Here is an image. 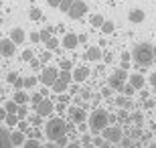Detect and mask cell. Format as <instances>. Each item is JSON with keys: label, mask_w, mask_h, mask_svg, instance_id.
<instances>
[{"label": "cell", "mask_w": 156, "mask_h": 148, "mask_svg": "<svg viewBox=\"0 0 156 148\" xmlns=\"http://www.w3.org/2000/svg\"><path fill=\"white\" fill-rule=\"evenodd\" d=\"M132 59L134 63H138L142 67H150L156 61V45L152 43H140L132 49Z\"/></svg>", "instance_id": "1"}, {"label": "cell", "mask_w": 156, "mask_h": 148, "mask_svg": "<svg viewBox=\"0 0 156 148\" xmlns=\"http://www.w3.org/2000/svg\"><path fill=\"white\" fill-rule=\"evenodd\" d=\"M63 134H67V122H65L61 116H55V118H51L49 122H47L45 126V136L51 140V142H55L57 138H61Z\"/></svg>", "instance_id": "2"}, {"label": "cell", "mask_w": 156, "mask_h": 148, "mask_svg": "<svg viewBox=\"0 0 156 148\" xmlns=\"http://www.w3.org/2000/svg\"><path fill=\"white\" fill-rule=\"evenodd\" d=\"M108 116H110V112H105V110H101V108L93 110L91 116H89V128H91V132L99 134V132L104 130L105 126L110 124V122H108Z\"/></svg>", "instance_id": "3"}, {"label": "cell", "mask_w": 156, "mask_h": 148, "mask_svg": "<svg viewBox=\"0 0 156 148\" xmlns=\"http://www.w3.org/2000/svg\"><path fill=\"white\" fill-rule=\"evenodd\" d=\"M126 81H128L126 69H118V71H114V73H112V77L108 79V83H110V87L114 91L122 93V91H124V83H126Z\"/></svg>", "instance_id": "4"}, {"label": "cell", "mask_w": 156, "mask_h": 148, "mask_svg": "<svg viewBox=\"0 0 156 148\" xmlns=\"http://www.w3.org/2000/svg\"><path fill=\"white\" fill-rule=\"evenodd\" d=\"M101 134H104V138L110 140L112 144H120L122 136H124V130L120 128V124H108L104 130H101Z\"/></svg>", "instance_id": "5"}, {"label": "cell", "mask_w": 156, "mask_h": 148, "mask_svg": "<svg viewBox=\"0 0 156 148\" xmlns=\"http://www.w3.org/2000/svg\"><path fill=\"white\" fill-rule=\"evenodd\" d=\"M67 118H69L75 126L81 124V122H85L87 120L85 108H83V106H71V108H67Z\"/></svg>", "instance_id": "6"}, {"label": "cell", "mask_w": 156, "mask_h": 148, "mask_svg": "<svg viewBox=\"0 0 156 148\" xmlns=\"http://www.w3.org/2000/svg\"><path fill=\"white\" fill-rule=\"evenodd\" d=\"M57 77H59V69L57 67H45V69H43V73H41V81H43L47 87H51Z\"/></svg>", "instance_id": "7"}, {"label": "cell", "mask_w": 156, "mask_h": 148, "mask_svg": "<svg viewBox=\"0 0 156 148\" xmlns=\"http://www.w3.org/2000/svg\"><path fill=\"white\" fill-rule=\"evenodd\" d=\"M33 108H35V112H37V114H41V116H51L53 114V108H55V102L43 97V99H41L37 106H33Z\"/></svg>", "instance_id": "8"}, {"label": "cell", "mask_w": 156, "mask_h": 148, "mask_svg": "<svg viewBox=\"0 0 156 148\" xmlns=\"http://www.w3.org/2000/svg\"><path fill=\"white\" fill-rule=\"evenodd\" d=\"M87 12V4L85 2H83V0H75V2H73V6H71L69 8V12H67V14H69L71 18H81L83 16V14H85Z\"/></svg>", "instance_id": "9"}, {"label": "cell", "mask_w": 156, "mask_h": 148, "mask_svg": "<svg viewBox=\"0 0 156 148\" xmlns=\"http://www.w3.org/2000/svg\"><path fill=\"white\" fill-rule=\"evenodd\" d=\"M14 51H16V43H14L10 37L0 41V55H4V57H12Z\"/></svg>", "instance_id": "10"}, {"label": "cell", "mask_w": 156, "mask_h": 148, "mask_svg": "<svg viewBox=\"0 0 156 148\" xmlns=\"http://www.w3.org/2000/svg\"><path fill=\"white\" fill-rule=\"evenodd\" d=\"M101 55H104V53H101L99 47H89V49L83 53V59H85V61H99Z\"/></svg>", "instance_id": "11"}, {"label": "cell", "mask_w": 156, "mask_h": 148, "mask_svg": "<svg viewBox=\"0 0 156 148\" xmlns=\"http://www.w3.org/2000/svg\"><path fill=\"white\" fill-rule=\"evenodd\" d=\"M61 45H63L65 49H75V47L79 45V37L73 34V33H67L63 37V41H61Z\"/></svg>", "instance_id": "12"}, {"label": "cell", "mask_w": 156, "mask_h": 148, "mask_svg": "<svg viewBox=\"0 0 156 148\" xmlns=\"http://www.w3.org/2000/svg\"><path fill=\"white\" fill-rule=\"evenodd\" d=\"M24 140H27V134H24L23 130L10 132V144H12V146H23Z\"/></svg>", "instance_id": "13"}, {"label": "cell", "mask_w": 156, "mask_h": 148, "mask_svg": "<svg viewBox=\"0 0 156 148\" xmlns=\"http://www.w3.org/2000/svg\"><path fill=\"white\" fill-rule=\"evenodd\" d=\"M128 81L132 83L136 89H142L144 87V83H146V79H144V75L142 73H132V75H128Z\"/></svg>", "instance_id": "14"}, {"label": "cell", "mask_w": 156, "mask_h": 148, "mask_svg": "<svg viewBox=\"0 0 156 148\" xmlns=\"http://www.w3.org/2000/svg\"><path fill=\"white\" fill-rule=\"evenodd\" d=\"M8 37H10V39L14 41L16 45H20V43L27 39V33H24L23 29H18V27H16V29H12V31H10V34H8Z\"/></svg>", "instance_id": "15"}, {"label": "cell", "mask_w": 156, "mask_h": 148, "mask_svg": "<svg viewBox=\"0 0 156 148\" xmlns=\"http://www.w3.org/2000/svg\"><path fill=\"white\" fill-rule=\"evenodd\" d=\"M128 20H130V23H134V24H140L142 20H144V12L138 10V8H134V10L128 12Z\"/></svg>", "instance_id": "16"}, {"label": "cell", "mask_w": 156, "mask_h": 148, "mask_svg": "<svg viewBox=\"0 0 156 148\" xmlns=\"http://www.w3.org/2000/svg\"><path fill=\"white\" fill-rule=\"evenodd\" d=\"M87 75H89L87 67H77L75 71H73V81H75V83H81V81L87 79Z\"/></svg>", "instance_id": "17"}, {"label": "cell", "mask_w": 156, "mask_h": 148, "mask_svg": "<svg viewBox=\"0 0 156 148\" xmlns=\"http://www.w3.org/2000/svg\"><path fill=\"white\" fill-rule=\"evenodd\" d=\"M67 87H69V83H67V81H63L61 77H57V79H55V83L51 85V91H53V93H63Z\"/></svg>", "instance_id": "18"}, {"label": "cell", "mask_w": 156, "mask_h": 148, "mask_svg": "<svg viewBox=\"0 0 156 148\" xmlns=\"http://www.w3.org/2000/svg\"><path fill=\"white\" fill-rule=\"evenodd\" d=\"M12 99H14L18 106H23V103H29L30 102V96H29V93H24L23 89H16V93H14V97H12Z\"/></svg>", "instance_id": "19"}, {"label": "cell", "mask_w": 156, "mask_h": 148, "mask_svg": "<svg viewBox=\"0 0 156 148\" xmlns=\"http://www.w3.org/2000/svg\"><path fill=\"white\" fill-rule=\"evenodd\" d=\"M0 146H12L10 144V132L4 130V128H0Z\"/></svg>", "instance_id": "20"}, {"label": "cell", "mask_w": 156, "mask_h": 148, "mask_svg": "<svg viewBox=\"0 0 156 148\" xmlns=\"http://www.w3.org/2000/svg\"><path fill=\"white\" fill-rule=\"evenodd\" d=\"M130 122H132L134 126H142L144 124V114H142V112H132V114H130Z\"/></svg>", "instance_id": "21"}, {"label": "cell", "mask_w": 156, "mask_h": 148, "mask_svg": "<svg viewBox=\"0 0 156 148\" xmlns=\"http://www.w3.org/2000/svg\"><path fill=\"white\" fill-rule=\"evenodd\" d=\"M45 45H47V49H49V51H53V49H57V47L61 45V41H59L57 37H53V34H51V37L45 41Z\"/></svg>", "instance_id": "22"}, {"label": "cell", "mask_w": 156, "mask_h": 148, "mask_svg": "<svg viewBox=\"0 0 156 148\" xmlns=\"http://www.w3.org/2000/svg\"><path fill=\"white\" fill-rule=\"evenodd\" d=\"M101 31H104V34H112L114 31H116V24L112 23V20H104V24H101Z\"/></svg>", "instance_id": "23"}, {"label": "cell", "mask_w": 156, "mask_h": 148, "mask_svg": "<svg viewBox=\"0 0 156 148\" xmlns=\"http://www.w3.org/2000/svg\"><path fill=\"white\" fill-rule=\"evenodd\" d=\"M59 77H61L63 81H67V83H71L73 73H71V69H59Z\"/></svg>", "instance_id": "24"}, {"label": "cell", "mask_w": 156, "mask_h": 148, "mask_svg": "<svg viewBox=\"0 0 156 148\" xmlns=\"http://www.w3.org/2000/svg\"><path fill=\"white\" fill-rule=\"evenodd\" d=\"M4 108H6V112H8V114H16V112H18V103L12 99V102H6L4 103Z\"/></svg>", "instance_id": "25"}, {"label": "cell", "mask_w": 156, "mask_h": 148, "mask_svg": "<svg viewBox=\"0 0 156 148\" xmlns=\"http://www.w3.org/2000/svg\"><path fill=\"white\" fill-rule=\"evenodd\" d=\"M122 93H124V96H128V97H132L134 93H136V87L128 81V83H124V91H122Z\"/></svg>", "instance_id": "26"}, {"label": "cell", "mask_w": 156, "mask_h": 148, "mask_svg": "<svg viewBox=\"0 0 156 148\" xmlns=\"http://www.w3.org/2000/svg\"><path fill=\"white\" fill-rule=\"evenodd\" d=\"M18 120V114H6V126H16Z\"/></svg>", "instance_id": "27"}, {"label": "cell", "mask_w": 156, "mask_h": 148, "mask_svg": "<svg viewBox=\"0 0 156 148\" xmlns=\"http://www.w3.org/2000/svg\"><path fill=\"white\" fill-rule=\"evenodd\" d=\"M29 16H30V20H41L43 18V12H41V8H30Z\"/></svg>", "instance_id": "28"}, {"label": "cell", "mask_w": 156, "mask_h": 148, "mask_svg": "<svg viewBox=\"0 0 156 148\" xmlns=\"http://www.w3.org/2000/svg\"><path fill=\"white\" fill-rule=\"evenodd\" d=\"M73 2H75V0H61V4H59V10L69 12V8L73 6Z\"/></svg>", "instance_id": "29"}, {"label": "cell", "mask_w": 156, "mask_h": 148, "mask_svg": "<svg viewBox=\"0 0 156 148\" xmlns=\"http://www.w3.org/2000/svg\"><path fill=\"white\" fill-rule=\"evenodd\" d=\"M23 146L24 148H37V146H41V142H39V138H30V140H24Z\"/></svg>", "instance_id": "30"}, {"label": "cell", "mask_w": 156, "mask_h": 148, "mask_svg": "<svg viewBox=\"0 0 156 148\" xmlns=\"http://www.w3.org/2000/svg\"><path fill=\"white\" fill-rule=\"evenodd\" d=\"M37 83H39V79H37L35 75H30V77H24V87H35Z\"/></svg>", "instance_id": "31"}, {"label": "cell", "mask_w": 156, "mask_h": 148, "mask_svg": "<svg viewBox=\"0 0 156 148\" xmlns=\"http://www.w3.org/2000/svg\"><path fill=\"white\" fill-rule=\"evenodd\" d=\"M67 144H69V136H67V134H63L61 138L55 140V146H67Z\"/></svg>", "instance_id": "32"}, {"label": "cell", "mask_w": 156, "mask_h": 148, "mask_svg": "<svg viewBox=\"0 0 156 148\" xmlns=\"http://www.w3.org/2000/svg\"><path fill=\"white\" fill-rule=\"evenodd\" d=\"M91 24L93 27H101V24H104V16H101V14H93L91 16Z\"/></svg>", "instance_id": "33"}, {"label": "cell", "mask_w": 156, "mask_h": 148, "mask_svg": "<svg viewBox=\"0 0 156 148\" xmlns=\"http://www.w3.org/2000/svg\"><path fill=\"white\" fill-rule=\"evenodd\" d=\"M33 57H35V53L30 51V49H24V51H23V55H20V59H23V61H30Z\"/></svg>", "instance_id": "34"}, {"label": "cell", "mask_w": 156, "mask_h": 148, "mask_svg": "<svg viewBox=\"0 0 156 148\" xmlns=\"http://www.w3.org/2000/svg\"><path fill=\"white\" fill-rule=\"evenodd\" d=\"M43 97H45V96H43L41 91H39V93H33V96H30V103H33V106H37V103H39Z\"/></svg>", "instance_id": "35"}, {"label": "cell", "mask_w": 156, "mask_h": 148, "mask_svg": "<svg viewBox=\"0 0 156 148\" xmlns=\"http://www.w3.org/2000/svg\"><path fill=\"white\" fill-rule=\"evenodd\" d=\"M53 34V29H43L41 31V41H43V43H45L47 39H49V37H51Z\"/></svg>", "instance_id": "36"}, {"label": "cell", "mask_w": 156, "mask_h": 148, "mask_svg": "<svg viewBox=\"0 0 156 148\" xmlns=\"http://www.w3.org/2000/svg\"><path fill=\"white\" fill-rule=\"evenodd\" d=\"M16 128H18V130H23L24 134H27V130H29L30 126H29V122H24V120H18V124H16Z\"/></svg>", "instance_id": "37"}, {"label": "cell", "mask_w": 156, "mask_h": 148, "mask_svg": "<svg viewBox=\"0 0 156 148\" xmlns=\"http://www.w3.org/2000/svg\"><path fill=\"white\" fill-rule=\"evenodd\" d=\"M41 118H43L41 114H35V116H30L29 120H30V124H33V126H41V122H43Z\"/></svg>", "instance_id": "38"}, {"label": "cell", "mask_w": 156, "mask_h": 148, "mask_svg": "<svg viewBox=\"0 0 156 148\" xmlns=\"http://www.w3.org/2000/svg\"><path fill=\"white\" fill-rule=\"evenodd\" d=\"M12 85H14V89H23V87H24V77H20V75H18L16 81H14Z\"/></svg>", "instance_id": "39"}, {"label": "cell", "mask_w": 156, "mask_h": 148, "mask_svg": "<svg viewBox=\"0 0 156 148\" xmlns=\"http://www.w3.org/2000/svg\"><path fill=\"white\" fill-rule=\"evenodd\" d=\"M16 77H18L16 71H10V73H6V81H8V83H14V81H16Z\"/></svg>", "instance_id": "40"}, {"label": "cell", "mask_w": 156, "mask_h": 148, "mask_svg": "<svg viewBox=\"0 0 156 148\" xmlns=\"http://www.w3.org/2000/svg\"><path fill=\"white\" fill-rule=\"evenodd\" d=\"M16 114H18V118H20V120L27 118V106H24V103H23V106H18V112H16Z\"/></svg>", "instance_id": "41"}, {"label": "cell", "mask_w": 156, "mask_h": 148, "mask_svg": "<svg viewBox=\"0 0 156 148\" xmlns=\"http://www.w3.org/2000/svg\"><path fill=\"white\" fill-rule=\"evenodd\" d=\"M51 59H53V55H51V51H49V49H47V51L41 55V61H43V63H49Z\"/></svg>", "instance_id": "42"}, {"label": "cell", "mask_w": 156, "mask_h": 148, "mask_svg": "<svg viewBox=\"0 0 156 148\" xmlns=\"http://www.w3.org/2000/svg\"><path fill=\"white\" fill-rule=\"evenodd\" d=\"M71 67H73V63L69 59H63V61L59 63V69H71Z\"/></svg>", "instance_id": "43"}, {"label": "cell", "mask_w": 156, "mask_h": 148, "mask_svg": "<svg viewBox=\"0 0 156 148\" xmlns=\"http://www.w3.org/2000/svg\"><path fill=\"white\" fill-rule=\"evenodd\" d=\"M29 41H33V43H39V41H41V33H37V31H35V33H30V34H29Z\"/></svg>", "instance_id": "44"}, {"label": "cell", "mask_w": 156, "mask_h": 148, "mask_svg": "<svg viewBox=\"0 0 156 148\" xmlns=\"http://www.w3.org/2000/svg\"><path fill=\"white\" fill-rule=\"evenodd\" d=\"M154 99H150V97H146V99H144V103H142V106H144V110H150L152 108V106H154Z\"/></svg>", "instance_id": "45"}, {"label": "cell", "mask_w": 156, "mask_h": 148, "mask_svg": "<svg viewBox=\"0 0 156 148\" xmlns=\"http://www.w3.org/2000/svg\"><path fill=\"white\" fill-rule=\"evenodd\" d=\"M41 65H43V61H41V59H35V57L30 59V67H33V69H39Z\"/></svg>", "instance_id": "46"}, {"label": "cell", "mask_w": 156, "mask_h": 148, "mask_svg": "<svg viewBox=\"0 0 156 148\" xmlns=\"http://www.w3.org/2000/svg\"><path fill=\"white\" fill-rule=\"evenodd\" d=\"M91 144V138L87 136V134H83V138H81V146H89Z\"/></svg>", "instance_id": "47"}, {"label": "cell", "mask_w": 156, "mask_h": 148, "mask_svg": "<svg viewBox=\"0 0 156 148\" xmlns=\"http://www.w3.org/2000/svg\"><path fill=\"white\" fill-rule=\"evenodd\" d=\"M112 91H114L112 87H101V96H104V97H110V96H112Z\"/></svg>", "instance_id": "48"}, {"label": "cell", "mask_w": 156, "mask_h": 148, "mask_svg": "<svg viewBox=\"0 0 156 148\" xmlns=\"http://www.w3.org/2000/svg\"><path fill=\"white\" fill-rule=\"evenodd\" d=\"M81 97H83V99H89V97H91V91L89 89H81Z\"/></svg>", "instance_id": "49"}, {"label": "cell", "mask_w": 156, "mask_h": 148, "mask_svg": "<svg viewBox=\"0 0 156 148\" xmlns=\"http://www.w3.org/2000/svg\"><path fill=\"white\" fill-rule=\"evenodd\" d=\"M77 130H79L81 134H85V130H87V124H85V122H81V124H77Z\"/></svg>", "instance_id": "50"}, {"label": "cell", "mask_w": 156, "mask_h": 148, "mask_svg": "<svg viewBox=\"0 0 156 148\" xmlns=\"http://www.w3.org/2000/svg\"><path fill=\"white\" fill-rule=\"evenodd\" d=\"M47 2H49V6H53V8H55V6L59 8V4H61V0H47Z\"/></svg>", "instance_id": "51"}, {"label": "cell", "mask_w": 156, "mask_h": 148, "mask_svg": "<svg viewBox=\"0 0 156 148\" xmlns=\"http://www.w3.org/2000/svg\"><path fill=\"white\" fill-rule=\"evenodd\" d=\"M132 59V53H122V61H130Z\"/></svg>", "instance_id": "52"}, {"label": "cell", "mask_w": 156, "mask_h": 148, "mask_svg": "<svg viewBox=\"0 0 156 148\" xmlns=\"http://www.w3.org/2000/svg\"><path fill=\"white\" fill-rule=\"evenodd\" d=\"M59 102H65V103H67V102H69V96H65V91H63V93L59 96Z\"/></svg>", "instance_id": "53"}, {"label": "cell", "mask_w": 156, "mask_h": 148, "mask_svg": "<svg viewBox=\"0 0 156 148\" xmlns=\"http://www.w3.org/2000/svg\"><path fill=\"white\" fill-rule=\"evenodd\" d=\"M148 96H150V93H148V89H144V87H142V91H140V97H142V99H146Z\"/></svg>", "instance_id": "54"}, {"label": "cell", "mask_w": 156, "mask_h": 148, "mask_svg": "<svg viewBox=\"0 0 156 148\" xmlns=\"http://www.w3.org/2000/svg\"><path fill=\"white\" fill-rule=\"evenodd\" d=\"M150 85H152V87H156V71L150 75Z\"/></svg>", "instance_id": "55"}, {"label": "cell", "mask_w": 156, "mask_h": 148, "mask_svg": "<svg viewBox=\"0 0 156 148\" xmlns=\"http://www.w3.org/2000/svg\"><path fill=\"white\" fill-rule=\"evenodd\" d=\"M6 114H8V112H6V108L0 110V120H6Z\"/></svg>", "instance_id": "56"}, {"label": "cell", "mask_w": 156, "mask_h": 148, "mask_svg": "<svg viewBox=\"0 0 156 148\" xmlns=\"http://www.w3.org/2000/svg\"><path fill=\"white\" fill-rule=\"evenodd\" d=\"M41 93H43V96H45V97H47V96H49V93H51V91L47 89V87H43V89H41Z\"/></svg>", "instance_id": "57"}, {"label": "cell", "mask_w": 156, "mask_h": 148, "mask_svg": "<svg viewBox=\"0 0 156 148\" xmlns=\"http://www.w3.org/2000/svg\"><path fill=\"white\" fill-rule=\"evenodd\" d=\"M0 91H2V89H0Z\"/></svg>", "instance_id": "58"}]
</instances>
